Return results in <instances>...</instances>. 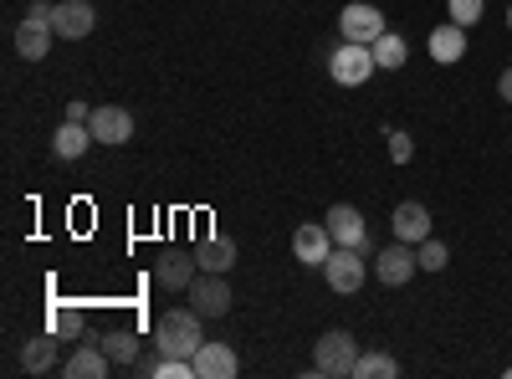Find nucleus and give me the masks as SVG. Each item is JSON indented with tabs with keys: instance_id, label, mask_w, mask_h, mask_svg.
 <instances>
[{
	"instance_id": "f8f14e48",
	"label": "nucleus",
	"mask_w": 512,
	"mask_h": 379,
	"mask_svg": "<svg viewBox=\"0 0 512 379\" xmlns=\"http://www.w3.org/2000/svg\"><path fill=\"white\" fill-rule=\"evenodd\" d=\"M195 251H190V257H185V251H164V257H159V267H154V282L164 287V292H185L190 282H195Z\"/></svg>"
},
{
	"instance_id": "412c9836",
	"label": "nucleus",
	"mask_w": 512,
	"mask_h": 379,
	"mask_svg": "<svg viewBox=\"0 0 512 379\" xmlns=\"http://www.w3.org/2000/svg\"><path fill=\"white\" fill-rule=\"evenodd\" d=\"M103 354L113 359V364H139V339H134V333H128V328H113V333H103Z\"/></svg>"
},
{
	"instance_id": "c85d7f7f",
	"label": "nucleus",
	"mask_w": 512,
	"mask_h": 379,
	"mask_svg": "<svg viewBox=\"0 0 512 379\" xmlns=\"http://www.w3.org/2000/svg\"><path fill=\"white\" fill-rule=\"evenodd\" d=\"M497 98H502V103H512V67L497 77Z\"/></svg>"
},
{
	"instance_id": "9d476101",
	"label": "nucleus",
	"mask_w": 512,
	"mask_h": 379,
	"mask_svg": "<svg viewBox=\"0 0 512 379\" xmlns=\"http://www.w3.org/2000/svg\"><path fill=\"white\" fill-rule=\"evenodd\" d=\"M98 26V11L88 6V0H62V6H52V31L62 41H82Z\"/></svg>"
},
{
	"instance_id": "39448f33",
	"label": "nucleus",
	"mask_w": 512,
	"mask_h": 379,
	"mask_svg": "<svg viewBox=\"0 0 512 379\" xmlns=\"http://www.w3.org/2000/svg\"><path fill=\"white\" fill-rule=\"evenodd\" d=\"M338 31H344V41H364V47H374V41L390 31V26H384V11H379V6H364V0H354V6L338 11Z\"/></svg>"
},
{
	"instance_id": "7c9ffc66",
	"label": "nucleus",
	"mask_w": 512,
	"mask_h": 379,
	"mask_svg": "<svg viewBox=\"0 0 512 379\" xmlns=\"http://www.w3.org/2000/svg\"><path fill=\"white\" fill-rule=\"evenodd\" d=\"M507 26H512V6H507Z\"/></svg>"
},
{
	"instance_id": "a878e982",
	"label": "nucleus",
	"mask_w": 512,
	"mask_h": 379,
	"mask_svg": "<svg viewBox=\"0 0 512 379\" xmlns=\"http://www.w3.org/2000/svg\"><path fill=\"white\" fill-rule=\"evenodd\" d=\"M446 11H451V21H456V26H477V21H482V11H487V0H451Z\"/></svg>"
},
{
	"instance_id": "f3484780",
	"label": "nucleus",
	"mask_w": 512,
	"mask_h": 379,
	"mask_svg": "<svg viewBox=\"0 0 512 379\" xmlns=\"http://www.w3.org/2000/svg\"><path fill=\"white\" fill-rule=\"evenodd\" d=\"M431 57H436L441 67L461 62V57H466V26H456V21L436 26V31H431Z\"/></svg>"
},
{
	"instance_id": "5701e85b",
	"label": "nucleus",
	"mask_w": 512,
	"mask_h": 379,
	"mask_svg": "<svg viewBox=\"0 0 512 379\" xmlns=\"http://www.w3.org/2000/svg\"><path fill=\"white\" fill-rule=\"evenodd\" d=\"M354 374H359V379H395V374H400V359H390V354L374 349V354H359V359H354Z\"/></svg>"
},
{
	"instance_id": "aec40b11",
	"label": "nucleus",
	"mask_w": 512,
	"mask_h": 379,
	"mask_svg": "<svg viewBox=\"0 0 512 379\" xmlns=\"http://www.w3.org/2000/svg\"><path fill=\"white\" fill-rule=\"evenodd\" d=\"M88 144H93L88 123H62L57 139H52V154H57V159H82V154H88Z\"/></svg>"
},
{
	"instance_id": "393cba45",
	"label": "nucleus",
	"mask_w": 512,
	"mask_h": 379,
	"mask_svg": "<svg viewBox=\"0 0 512 379\" xmlns=\"http://www.w3.org/2000/svg\"><path fill=\"white\" fill-rule=\"evenodd\" d=\"M415 257H420V272H441V267L451 262V251H446V241H436V236H425V241L415 246Z\"/></svg>"
},
{
	"instance_id": "7ed1b4c3",
	"label": "nucleus",
	"mask_w": 512,
	"mask_h": 379,
	"mask_svg": "<svg viewBox=\"0 0 512 379\" xmlns=\"http://www.w3.org/2000/svg\"><path fill=\"white\" fill-rule=\"evenodd\" d=\"M354 359H359V344H354V333H344V328H328L323 339H318V349H313V369L323 379L354 374Z\"/></svg>"
},
{
	"instance_id": "cd10ccee",
	"label": "nucleus",
	"mask_w": 512,
	"mask_h": 379,
	"mask_svg": "<svg viewBox=\"0 0 512 379\" xmlns=\"http://www.w3.org/2000/svg\"><path fill=\"white\" fill-rule=\"evenodd\" d=\"M88 118H93V108L82 103V98H72V103H67V123H88Z\"/></svg>"
},
{
	"instance_id": "423d86ee",
	"label": "nucleus",
	"mask_w": 512,
	"mask_h": 379,
	"mask_svg": "<svg viewBox=\"0 0 512 379\" xmlns=\"http://www.w3.org/2000/svg\"><path fill=\"white\" fill-rule=\"evenodd\" d=\"M333 231L323 226V221H308V226H297L292 231V257L303 262V267H323L328 257H333Z\"/></svg>"
},
{
	"instance_id": "6e6552de",
	"label": "nucleus",
	"mask_w": 512,
	"mask_h": 379,
	"mask_svg": "<svg viewBox=\"0 0 512 379\" xmlns=\"http://www.w3.org/2000/svg\"><path fill=\"white\" fill-rule=\"evenodd\" d=\"M88 129H93V139H98V144H113V149H118V144L134 139V113L118 108V103H103V108H93Z\"/></svg>"
},
{
	"instance_id": "a211bd4d",
	"label": "nucleus",
	"mask_w": 512,
	"mask_h": 379,
	"mask_svg": "<svg viewBox=\"0 0 512 379\" xmlns=\"http://www.w3.org/2000/svg\"><path fill=\"white\" fill-rule=\"evenodd\" d=\"M195 262H200V272H231V267H236V241L205 236V241L195 246Z\"/></svg>"
},
{
	"instance_id": "dca6fc26",
	"label": "nucleus",
	"mask_w": 512,
	"mask_h": 379,
	"mask_svg": "<svg viewBox=\"0 0 512 379\" xmlns=\"http://www.w3.org/2000/svg\"><path fill=\"white\" fill-rule=\"evenodd\" d=\"M108 369H113V359L103 354V344H82V349H72V359L62 364L67 379H108Z\"/></svg>"
},
{
	"instance_id": "4468645a",
	"label": "nucleus",
	"mask_w": 512,
	"mask_h": 379,
	"mask_svg": "<svg viewBox=\"0 0 512 379\" xmlns=\"http://www.w3.org/2000/svg\"><path fill=\"white\" fill-rule=\"evenodd\" d=\"M190 364H195V379H231V374H236V349H231V344H210V339H205V344L195 349V359H190Z\"/></svg>"
},
{
	"instance_id": "1a4fd4ad",
	"label": "nucleus",
	"mask_w": 512,
	"mask_h": 379,
	"mask_svg": "<svg viewBox=\"0 0 512 379\" xmlns=\"http://www.w3.org/2000/svg\"><path fill=\"white\" fill-rule=\"evenodd\" d=\"M190 292H195V313H200V318H226V313H231L226 272H205V277H195Z\"/></svg>"
},
{
	"instance_id": "ddd939ff",
	"label": "nucleus",
	"mask_w": 512,
	"mask_h": 379,
	"mask_svg": "<svg viewBox=\"0 0 512 379\" xmlns=\"http://www.w3.org/2000/svg\"><path fill=\"white\" fill-rule=\"evenodd\" d=\"M390 226H395L400 241L420 246L425 236H431V210H425L420 200H400V205H395V216H390Z\"/></svg>"
},
{
	"instance_id": "20e7f679",
	"label": "nucleus",
	"mask_w": 512,
	"mask_h": 379,
	"mask_svg": "<svg viewBox=\"0 0 512 379\" xmlns=\"http://www.w3.org/2000/svg\"><path fill=\"white\" fill-rule=\"evenodd\" d=\"M415 272H420V257H415V246L400 241V236H395V246H384L379 257H374V277H379L384 287H405Z\"/></svg>"
},
{
	"instance_id": "6ab92c4d",
	"label": "nucleus",
	"mask_w": 512,
	"mask_h": 379,
	"mask_svg": "<svg viewBox=\"0 0 512 379\" xmlns=\"http://www.w3.org/2000/svg\"><path fill=\"white\" fill-rule=\"evenodd\" d=\"M57 364V333L47 328V333H36V339H26V349H21V369L26 374H47Z\"/></svg>"
},
{
	"instance_id": "f257e3e1",
	"label": "nucleus",
	"mask_w": 512,
	"mask_h": 379,
	"mask_svg": "<svg viewBox=\"0 0 512 379\" xmlns=\"http://www.w3.org/2000/svg\"><path fill=\"white\" fill-rule=\"evenodd\" d=\"M205 318L195 308H169L154 328V349L159 354H175V359H195V349L205 344Z\"/></svg>"
},
{
	"instance_id": "bb28decb",
	"label": "nucleus",
	"mask_w": 512,
	"mask_h": 379,
	"mask_svg": "<svg viewBox=\"0 0 512 379\" xmlns=\"http://www.w3.org/2000/svg\"><path fill=\"white\" fill-rule=\"evenodd\" d=\"M410 154H415V144H410V134H400V129H390V159H395V164H410Z\"/></svg>"
},
{
	"instance_id": "9b49d317",
	"label": "nucleus",
	"mask_w": 512,
	"mask_h": 379,
	"mask_svg": "<svg viewBox=\"0 0 512 379\" xmlns=\"http://www.w3.org/2000/svg\"><path fill=\"white\" fill-rule=\"evenodd\" d=\"M323 226L333 231L338 246H354V251H364V257H369V231H364V216H359L354 205H333L328 216H323Z\"/></svg>"
},
{
	"instance_id": "f03ea898",
	"label": "nucleus",
	"mask_w": 512,
	"mask_h": 379,
	"mask_svg": "<svg viewBox=\"0 0 512 379\" xmlns=\"http://www.w3.org/2000/svg\"><path fill=\"white\" fill-rule=\"evenodd\" d=\"M374 72H379V62H374V47H364V41H344V47L328 57V77L338 88H364Z\"/></svg>"
},
{
	"instance_id": "b1692460",
	"label": "nucleus",
	"mask_w": 512,
	"mask_h": 379,
	"mask_svg": "<svg viewBox=\"0 0 512 379\" xmlns=\"http://www.w3.org/2000/svg\"><path fill=\"white\" fill-rule=\"evenodd\" d=\"M405 36H395V31H384L379 41H374V62L384 67V72H395V67H405Z\"/></svg>"
},
{
	"instance_id": "0eeeda50",
	"label": "nucleus",
	"mask_w": 512,
	"mask_h": 379,
	"mask_svg": "<svg viewBox=\"0 0 512 379\" xmlns=\"http://www.w3.org/2000/svg\"><path fill=\"white\" fill-rule=\"evenodd\" d=\"M323 277H328L333 292H359V287H364V251L333 246V257L323 262Z\"/></svg>"
},
{
	"instance_id": "4be33fe9",
	"label": "nucleus",
	"mask_w": 512,
	"mask_h": 379,
	"mask_svg": "<svg viewBox=\"0 0 512 379\" xmlns=\"http://www.w3.org/2000/svg\"><path fill=\"white\" fill-rule=\"evenodd\" d=\"M47 328L57 333V339H82V328H88V318H82V308L52 303V313H47Z\"/></svg>"
},
{
	"instance_id": "2eb2a0df",
	"label": "nucleus",
	"mask_w": 512,
	"mask_h": 379,
	"mask_svg": "<svg viewBox=\"0 0 512 379\" xmlns=\"http://www.w3.org/2000/svg\"><path fill=\"white\" fill-rule=\"evenodd\" d=\"M52 21H36V16H26L21 26H16V52L26 57V62H41V57H47L52 52Z\"/></svg>"
},
{
	"instance_id": "c756f323",
	"label": "nucleus",
	"mask_w": 512,
	"mask_h": 379,
	"mask_svg": "<svg viewBox=\"0 0 512 379\" xmlns=\"http://www.w3.org/2000/svg\"><path fill=\"white\" fill-rule=\"evenodd\" d=\"M26 16H36V21H52V6H47V0H31V11Z\"/></svg>"
}]
</instances>
